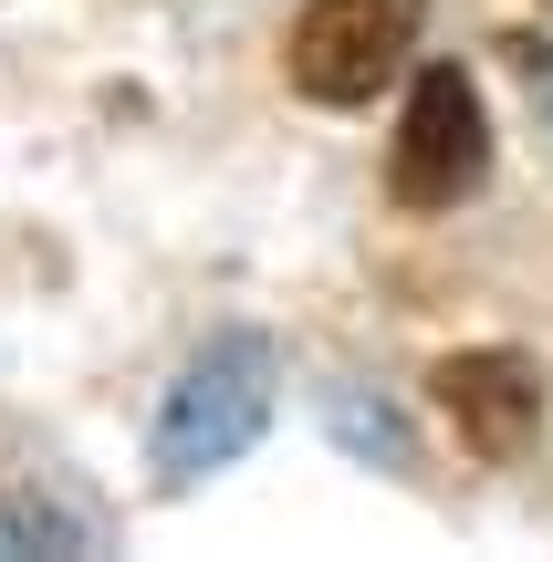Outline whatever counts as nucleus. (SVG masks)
<instances>
[{
    "mask_svg": "<svg viewBox=\"0 0 553 562\" xmlns=\"http://www.w3.org/2000/svg\"><path fill=\"white\" fill-rule=\"evenodd\" d=\"M418 42V0H313L303 21H292V83H303L313 104H366L376 83L408 63Z\"/></svg>",
    "mask_w": 553,
    "mask_h": 562,
    "instance_id": "obj_3",
    "label": "nucleus"
},
{
    "mask_svg": "<svg viewBox=\"0 0 553 562\" xmlns=\"http://www.w3.org/2000/svg\"><path fill=\"white\" fill-rule=\"evenodd\" d=\"M480 167H491V125H480V94L460 63H429L408 94V115H397V146H387V188L408 209H460L480 188Z\"/></svg>",
    "mask_w": 553,
    "mask_h": 562,
    "instance_id": "obj_2",
    "label": "nucleus"
},
{
    "mask_svg": "<svg viewBox=\"0 0 553 562\" xmlns=\"http://www.w3.org/2000/svg\"><path fill=\"white\" fill-rule=\"evenodd\" d=\"M429 385H439L450 427L480 448V459H522V438H533V417H543V385H533L522 355H450Z\"/></svg>",
    "mask_w": 553,
    "mask_h": 562,
    "instance_id": "obj_4",
    "label": "nucleus"
},
{
    "mask_svg": "<svg viewBox=\"0 0 553 562\" xmlns=\"http://www.w3.org/2000/svg\"><path fill=\"white\" fill-rule=\"evenodd\" d=\"M272 417V344L262 334H220L178 385H167V417H157V469L167 480H209L230 469Z\"/></svg>",
    "mask_w": 553,
    "mask_h": 562,
    "instance_id": "obj_1",
    "label": "nucleus"
}]
</instances>
